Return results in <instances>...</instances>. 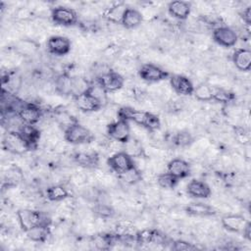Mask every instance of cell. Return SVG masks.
I'll use <instances>...</instances> for the list:
<instances>
[{
    "label": "cell",
    "instance_id": "6da1fadb",
    "mask_svg": "<svg viewBox=\"0 0 251 251\" xmlns=\"http://www.w3.org/2000/svg\"><path fill=\"white\" fill-rule=\"evenodd\" d=\"M118 119H123L127 122L131 121L135 125L143 126L151 132L159 130L161 126L160 119L153 113L144 110H137L128 106H125L119 109Z\"/></svg>",
    "mask_w": 251,
    "mask_h": 251
},
{
    "label": "cell",
    "instance_id": "7a4b0ae2",
    "mask_svg": "<svg viewBox=\"0 0 251 251\" xmlns=\"http://www.w3.org/2000/svg\"><path fill=\"white\" fill-rule=\"evenodd\" d=\"M17 221L20 227L25 231L37 226L50 225V220L40 211L28 208H23L17 211Z\"/></svg>",
    "mask_w": 251,
    "mask_h": 251
},
{
    "label": "cell",
    "instance_id": "3957f363",
    "mask_svg": "<svg viewBox=\"0 0 251 251\" xmlns=\"http://www.w3.org/2000/svg\"><path fill=\"white\" fill-rule=\"evenodd\" d=\"M65 141L71 144H82L93 140V134L88 127L78 122L64 130Z\"/></svg>",
    "mask_w": 251,
    "mask_h": 251
},
{
    "label": "cell",
    "instance_id": "277c9868",
    "mask_svg": "<svg viewBox=\"0 0 251 251\" xmlns=\"http://www.w3.org/2000/svg\"><path fill=\"white\" fill-rule=\"evenodd\" d=\"M107 165L119 176L135 168L134 159L125 151H119L111 155L107 160Z\"/></svg>",
    "mask_w": 251,
    "mask_h": 251
},
{
    "label": "cell",
    "instance_id": "5b68a950",
    "mask_svg": "<svg viewBox=\"0 0 251 251\" xmlns=\"http://www.w3.org/2000/svg\"><path fill=\"white\" fill-rule=\"evenodd\" d=\"M106 132L111 139L121 143L126 142L131 136L130 126L127 121L123 119H118L117 121L109 123L106 126Z\"/></svg>",
    "mask_w": 251,
    "mask_h": 251
},
{
    "label": "cell",
    "instance_id": "8992f818",
    "mask_svg": "<svg viewBox=\"0 0 251 251\" xmlns=\"http://www.w3.org/2000/svg\"><path fill=\"white\" fill-rule=\"evenodd\" d=\"M138 75L142 80L150 83L163 81L170 76L167 71L152 63L143 64L138 70Z\"/></svg>",
    "mask_w": 251,
    "mask_h": 251
},
{
    "label": "cell",
    "instance_id": "52a82bcc",
    "mask_svg": "<svg viewBox=\"0 0 251 251\" xmlns=\"http://www.w3.org/2000/svg\"><path fill=\"white\" fill-rule=\"evenodd\" d=\"M3 147L8 152L23 155L29 150L25 141L18 131H7L3 136Z\"/></svg>",
    "mask_w": 251,
    "mask_h": 251
},
{
    "label": "cell",
    "instance_id": "ba28073f",
    "mask_svg": "<svg viewBox=\"0 0 251 251\" xmlns=\"http://www.w3.org/2000/svg\"><path fill=\"white\" fill-rule=\"evenodd\" d=\"M53 23L63 26H71L77 23V13L70 7L58 6L51 10Z\"/></svg>",
    "mask_w": 251,
    "mask_h": 251
},
{
    "label": "cell",
    "instance_id": "9c48e42d",
    "mask_svg": "<svg viewBox=\"0 0 251 251\" xmlns=\"http://www.w3.org/2000/svg\"><path fill=\"white\" fill-rule=\"evenodd\" d=\"M98 83L108 92L113 93L122 89L125 85L124 76L115 71H108L96 78Z\"/></svg>",
    "mask_w": 251,
    "mask_h": 251
},
{
    "label": "cell",
    "instance_id": "30bf717a",
    "mask_svg": "<svg viewBox=\"0 0 251 251\" xmlns=\"http://www.w3.org/2000/svg\"><path fill=\"white\" fill-rule=\"evenodd\" d=\"M212 37L217 44L226 48L234 46L238 39L237 33L232 28L226 25L215 27L212 32Z\"/></svg>",
    "mask_w": 251,
    "mask_h": 251
},
{
    "label": "cell",
    "instance_id": "8fae6325",
    "mask_svg": "<svg viewBox=\"0 0 251 251\" xmlns=\"http://www.w3.org/2000/svg\"><path fill=\"white\" fill-rule=\"evenodd\" d=\"M71 40L63 35H52L47 40L48 51L56 56H65L70 53Z\"/></svg>",
    "mask_w": 251,
    "mask_h": 251
},
{
    "label": "cell",
    "instance_id": "7c38bea8",
    "mask_svg": "<svg viewBox=\"0 0 251 251\" xmlns=\"http://www.w3.org/2000/svg\"><path fill=\"white\" fill-rule=\"evenodd\" d=\"M170 86L173 91L178 95L189 96L193 94L194 85L191 80L182 75H173L170 77Z\"/></svg>",
    "mask_w": 251,
    "mask_h": 251
},
{
    "label": "cell",
    "instance_id": "4fadbf2b",
    "mask_svg": "<svg viewBox=\"0 0 251 251\" xmlns=\"http://www.w3.org/2000/svg\"><path fill=\"white\" fill-rule=\"evenodd\" d=\"M74 99H75V107L81 112H85V113L96 112L103 107V105L95 97H93L88 91L74 97Z\"/></svg>",
    "mask_w": 251,
    "mask_h": 251
},
{
    "label": "cell",
    "instance_id": "5bb4252c",
    "mask_svg": "<svg viewBox=\"0 0 251 251\" xmlns=\"http://www.w3.org/2000/svg\"><path fill=\"white\" fill-rule=\"evenodd\" d=\"M222 226L231 232H243L246 226L250 223L242 215L238 214H227L225 215L221 220Z\"/></svg>",
    "mask_w": 251,
    "mask_h": 251
},
{
    "label": "cell",
    "instance_id": "9a60e30c",
    "mask_svg": "<svg viewBox=\"0 0 251 251\" xmlns=\"http://www.w3.org/2000/svg\"><path fill=\"white\" fill-rule=\"evenodd\" d=\"M18 115L24 124L35 126L42 117V111L37 105L33 103H25V105L19 111Z\"/></svg>",
    "mask_w": 251,
    "mask_h": 251
},
{
    "label": "cell",
    "instance_id": "2e32d148",
    "mask_svg": "<svg viewBox=\"0 0 251 251\" xmlns=\"http://www.w3.org/2000/svg\"><path fill=\"white\" fill-rule=\"evenodd\" d=\"M167 172L180 180L191 174V166L184 159L174 158L167 164Z\"/></svg>",
    "mask_w": 251,
    "mask_h": 251
},
{
    "label": "cell",
    "instance_id": "e0dca14e",
    "mask_svg": "<svg viewBox=\"0 0 251 251\" xmlns=\"http://www.w3.org/2000/svg\"><path fill=\"white\" fill-rule=\"evenodd\" d=\"M186 192L193 198H208L212 190L209 184L200 179H192L186 185Z\"/></svg>",
    "mask_w": 251,
    "mask_h": 251
},
{
    "label": "cell",
    "instance_id": "ac0fdd59",
    "mask_svg": "<svg viewBox=\"0 0 251 251\" xmlns=\"http://www.w3.org/2000/svg\"><path fill=\"white\" fill-rule=\"evenodd\" d=\"M168 12L172 17L183 21L186 20L190 15L191 4L181 0L172 1L168 5Z\"/></svg>",
    "mask_w": 251,
    "mask_h": 251
},
{
    "label": "cell",
    "instance_id": "d6986e66",
    "mask_svg": "<svg viewBox=\"0 0 251 251\" xmlns=\"http://www.w3.org/2000/svg\"><path fill=\"white\" fill-rule=\"evenodd\" d=\"M234 67L241 72H248L251 68V51L247 48L236 49L232 55Z\"/></svg>",
    "mask_w": 251,
    "mask_h": 251
},
{
    "label": "cell",
    "instance_id": "ffe728a7",
    "mask_svg": "<svg viewBox=\"0 0 251 251\" xmlns=\"http://www.w3.org/2000/svg\"><path fill=\"white\" fill-rule=\"evenodd\" d=\"M184 212L194 217H210L216 214L213 206L201 202H193L184 207Z\"/></svg>",
    "mask_w": 251,
    "mask_h": 251
},
{
    "label": "cell",
    "instance_id": "44dd1931",
    "mask_svg": "<svg viewBox=\"0 0 251 251\" xmlns=\"http://www.w3.org/2000/svg\"><path fill=\"white\" fill-rule=\"evenodd\" d=\"M18 132L21 134L23 139L25 141V143L29 149L34 148L40 138L39 130L35 127V126H32V125L24 124Z\"/></svg>",
    "mask_w": 251,
    "mask_h": 251
},
{
    "label": "cell",
    "instance_id": "7402d4cb",
    "mask_svg": "<svg viewBox=\"0 0 251 251\" xmlns=\"http://www.w3.org/2000/svg\"><path fill=\"white\" fill-rule=\"evenodd\" d=\"M142 21H143V17L140 11L134 8H127L124 14L121 24L125 28L134 29L141 25Z\"/></svg>",
    "mask_w": 251,
    "mask_h": 251
},
{
    "label": "cell",
    "instance_id": "603a6c76",
    "mask_svg": "<svg viewBox=\"0 0 251 251\" xmlns=\"http://www.w3.org/2000/svg\"><path fill=\"white\" fill-rule=\"evenodd\" d=\"M135 241L140 244L162 243L163 237L157 230L146 227L135 233Z\"/></svg>",
    "mask_w": 251,
    "mask_h": 251
},
{
    "label": "cell",
    "instance_id": "cb8c5ba5",
    "mask_svg": "<svg viewBox=\"0 0 251 251\" xmlns=\"http://www.w3.org/2000/svg\"><path fill=\"white\" fill-rule=\"evenodd\" d=\"M126 9L127 7L125 3H119L116 5H113L110 8H107L105 10L104 17L111 23H114V24L122 23L124 14L126 11Z\"/></svg>",
    "mask_w": 251,
    "mask_h": 251
},
{
    "label": "cell",
    "instance_id": "d4e9b609",
    "mask_svg": "<svg viewBox=\"0 0 251 251\" xmlns=\"http://www.w3.org/2000/svg\"><path fill=\"white\" fill-rule=\"evenodd\" d=\"M123 149H124L123 151H125L126 154H128L133 159L142 157L145 155V151H144L141 141L135 137L130 136L129 139L124 143Z\"/></svg>",
    "mask_w": 251,
    "mask_h": 251
},
{
    "label": "cell",
    "instance_id": "484cf974",
    "mask_svg": "<svg viewBox=\"0 0 251 251\" xmlns=\"http://www.w3.org/2000/svg\"><path fill=\"white\" fill-rule=\"evenodd\" d=\"M26 237L32 242H45L47 240L48 235L50 234L49 226L42 225L32 227L26 231H25Z\"/></svg>",
    "mask_w": 251,
    "mask_h": 251
},
{
    "label": "cell",
    "instance_id": "4316f807",
    "mask_svg": "<svg viewBox=\"0 0 251 251\" xmlns=\"http://www.w3.org/2000/svg\"><path fill=\"white\" fill-rule=\"evenodd\" d=\"M75 162L83 168L91 169L94 168L98 164V156L96 153H86V152H78L74 156Z\"/></svg>",
    "mask_w": 251,
    "mask_h": 251
},
{
    "label": "cell",
    "instance_id": "83f0119b",
    "mask_svg": "<svg viewBox=\"0 0 251 251\" xmlns=\"http://www.w3.org/2000/svg\"><path fill=\"white\" fill-rule=\"evenodd\" d=\"M46 197L52 202L64 201L69 197V191L63 184H54L46 189Z\"/></svg>",
    "mask_w": 251,
    "mask_h": 251
},
{
    "label": "cell",
    "instance_id": "f1b7e54d",
    "mask_svg": "<svg viewBox=\"0 0 251 251\" xmlns=\"http://www.w3.org/2000/svg\"><path fill=\"white\" fill-rule=\"evenodd\" d=\"M193 95L196 100L201 102H210L213 100L214 90L209 83L202 82L194 87Z\"/></svg>",
    "mask_w": 251,
    "mask_h": 251
},
{
    "label": "cell",
    "instance_id": "f546056e",
    "mask_svg": "<svg viewBox=\"0 0 251 251\" xmlns=\"http://www.w3.org/2000/svg\"><path fill=\"white\" fill-rule=\"evenodd\" d=\"M55 91L62 95L72 94V76L69 75L62 74L58 75L54 81Z\"/></svg>",
    "mask_w": 251,
    "mask_h": 251
},
{
    "label": "cell",
    "instance_id": "4dcf8cb0",
    "mask_svg": "<svg viewBox=\"0 0 251 251\" xmlns=\"http://www.w3.org/2000/svg\"><path fill=\"white\" fill-rule=\"evenodd\" d=\"M179 179L176 178L175 176H173L172 174H170L169 172H164L161 173L159 175H157L156 176V182L157 184L165 189V190H171L174 189L177 183H178Z\"/></svg>",
    "mask_w": 251,
    "mask_h": 251
},
{
    "label": "cell",
    "instance_id": "1f68e13d",
    "mask_svg": "<svg viewBox=\"0 0 251 251\" xmlns=\"http://www.w3.org/2000/svg\"><path fill=\"white\" fill-rule=\"evenodd\" d=\"M172 141L175 146L180 147V148H185V147H189L190 145H192V143L194 142V139H193L192 134L187 129H183V130H178L173 136Z\"/></svg>",
    "mask_w": 251,
    "mask_h": 251
},
{
    "label": "cell",
    "instance_id": "d6a6232c",
    "mask_svg": "<svg viewBox=\"0 0 251 251\" xmlns=\"http://www.w3.org/2000/svg\"><path fill=\"white\" fill-rule=\"evenodd\" d=\"M38 47V44L31 39H22L19 40L16 44V51L20 55L24 56H28L32 55L33 53L36 52Z\"/></svg>",
    "mask_w": 251,
    "mask_h": 251
},
{
    "label": "cell",
    "instance_id": "836d02e7",
    "mask_svg": "<svg viewBox=\"0 0 251 251\" xmlns=\"http://www.w3.org/2000/svg\"><path fill=\"white\" fill-rule=\"evenodd\" d=\"M90 87V83L88 80L81 76V75H76V76H72V95L74 97L86 92Z\"/></svg>",
    "mask_w": 251,
    "mask_h": 251
},
{
    "label": "cell",
    "instance_id": "e575fe53",
    "mask_svg": "<svg viewBox=\"0 0 251 251\" xmlns=\"http://www.w3.org/2000/svg\"><path fill=\"white\" fill-rule=\"evenodd\" d=\"M120 179L123 180L125 183L128 185H132L137 183L138 181L142 180V176H141V171H139L136 167L126 172L123 175H120Z\"/></svg>",
    "mask_w": 251,
    "mask_h": 251
},
{
    "label": "cell",
    "instance_id": "d590c367",
    "mask_svg": "<svg viewBox=\"0 0 251 251\" xmlns=\"http://www.w3.org/2000/svg\"><path fill=\"white\" fill-rule=\"evenodd\" d=\"M93 212L101 219L112 218L115 214L113 207L109 203H95Z\"/></svg>",
    "mask_w": 251,
    "mask_h": 251
},
{
    "label": "cell",
    "instance_id": "8d00e7d4",
    "mask_svg": "<svg viewBox=\"0 0 251 251\" xmlns=\"http://www.w3.org/2000/svg\"><path fill=\"white\" fill-rule=\"evenodd\" d=\"M234 99V94L227 89L225 88H218L216 91H214V96L213 100L223 103V104H227L229 102H232Z\"/></svg>",
    "mask_w": 251,
    "mask_h": 251
},
{
    "label": "cell",
    "instance_id": "74e56055",
    "mask_svg": "<svg viewBox=\"0 0 251 251\" xmlns=\"http://www.w3.org/2000/svg\"><path fill=\"white\" fill-rule=\"evenodd\" d=\"M172 249L177 250V251H179V250L187 251V250H195V249H197V246L192 243H189L187 241H184V240H176L173 242Z\"/></svg>",
    "mask_w": 251,
    "mask_h": 251
},
{
    "label": "cell",
    "instance_id": "f35d334b",
    "mask_svg": "<svg viewBox=\"0 0 251 251\" xmlns=\"http://www.w3.org/2000/svg\"><path fill=\"white\" fill-rule=\"evenodd\" d=\"M71 182L75 186H82L87 182V176L82 172H76L71 176Z\"/></svg>",
    "mask_w": 251,
    "mask_h": 251
},
{
    "label": "cell",
    "instance_id": "ab89813d",
    "mask_svg": "<svg viewBox=\"0 0 251 251\" xmlns=\"http://www.w3.org/2000/svg\"><path fill=\"white\" fill-rule=\"evenodd\" d=\"M32 17V10L27 7H21L15 12V18L19 21H27Z\"/></svg>",
    "mask_w": 251,
    "mask_h": 251
},
{
    "label": "cell",
    "instance_id": "60d3db41",
    "mask_svg": "<svg viewBox=\"0 0 251 251\" xmlns=\"http://www.w3.org/2000/svg\"><path fill=\"white\" fill-rule=\"evenodd\" d=\"M241 18L247 25H250V23H251V7L250 6L243 9V11L241 12Z\"/></svg>",
    "mask_w": 251,
    "mask_h": 251
}]
</instances>
